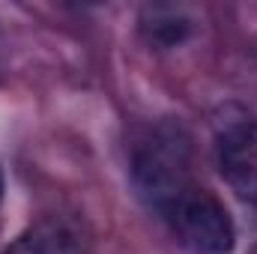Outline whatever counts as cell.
I'll return each mask as SVG.
<instances>
[{"label": "cell", "mask_w": 257, "mask_h": 254, "mask_svg": "<svg viewBox=\"0 0 257 254\" xmlns=\"http://www.w3.org/2000/svg\"><path fill=\"white\" fill-rule=\"evenodd\" d=\"M192 150L180 126H159L132 150L128 177L141 203L162 221L174 203L192 189Z\"/></svg>", "instance_id": "cell-1"}, {"label": "cell", "mask_w": 257, "mask_h": 254, "mask_svg": "<svg viewBox=\"0 0 257 254\" xmlns=\"http://www.w3.org/2000/svg\"><path fill=\"white\" fill-rule=\"evenodd\" d=\"M215 165L230 191L257 203V114L239 102H227L212 114Z\"/></svg>", "instance_id": "cell-2"}, {"label": "cell", "mask_w": 257, "mask_h": 254, "mask_svg": "<svg viewBox=\"0 0 257 254\" xmlns=\"http://www.w3.org/2000/svg\"><path fill=\"white\" fill-rule=\"evenodd\" d=\"M165 224L189 254H230L236 245V227L227 206L200 186H192L174 203Z\"/></svg>", "instance_id": "cell-3"}, {"label": "cell", "mask_w": 257, "mask_h": 254, "mask_svg": "<svg viewBox=\"0 0 257 254\" xmlns=\"http://www.w3.org/2000/svg\"><path fill=\"white\" fill-rule=\"evenodd\" d=\"M93 230L78 212H48L24 227L3 254H90Z\"/></svg>", "instance_id": "cell-4"}, {"label": "cell", "mask_w": 257, "mask_h": 254, "mask_svg": "<svg viewBox=\"0 0 257 254\" xmlns=\"http://www.w3.org/2000/svg\"><path fill=\"white\" fill-rule=\"evenodd\" d=\"M138 30H141V39L150 48L171 51V48H180L192 36L194 21L183 6H174V3H150L138 15Z\"/></svg>", "instance_id": "cell-5"}, {"label": "cell", "mask_w": 257, "mask_h": 254, "mask_svg": "<svg viewBox=\"0 0 257 254\" xmlns=\"http://www.w3.org/2000/svg\"><path fill=\"white\" fill-rule=\"evenodd\" d=\"M0 197H3V174H0Z\"/></svg>", "instance_id": "cell-6"}, {"label": "cell", "mask_w": 257, "mask_h": 254, "mask_svg": "<svg viewBox=\"0 0 257 254\" xmlns=\"http://www.w3.org/2000/svg\"><path fill=\"white\" fill-rule=\"evenodd\" d=\"M248 254H257V242H254V245H251V251H248Z\"/></svg>", "instance_id": "cell-7"}, {"label": "cell", "mask_w": 257, "mask_h": 254, "mask_svg": "<svg viewBox=\"0 0 257 254\" xmlns=\"http://www.w3.org/2000/svg\"><path fill=\"white\" fill-rule=\"evenodd\" d=\"M0 75H3V63H0Z\"/></svg>", "instance_id": "cell-8"}]
</instances>
